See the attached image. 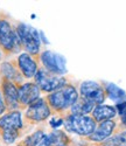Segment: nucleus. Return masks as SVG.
I'll return each instance as SVG.
<instances>
[{"mask_svg": "<svg viewBox=\"0 0 126 146\" xmlns=\"http://www.w3.org/2000/svg\"><path fill=\"white\" fill-rule=\"evenodd\" d=\"M80 98V95L76 88L72 86H64L63 88L49 94L47 97V101L49 106H52L55 111L63 112L69 110L71 106L76 103Z\"/></svg>", "mask_w": 126, "mask_h": 146, "instance_id": "obj_1", "label": "nucleus"}, {"mask_svg": "<svg viewBox=\"0 0 126 146\" xmlns=\"http://www.w3.org/2000/svg\"><path fill=\"white\" fill-rule=\"evenodd\" d=\"M64 129L69 133H74L81 137H89L91 136L97 123L94 120L91 116H76L69 113L64 118Z\"/></svg>", "mask_w": 126, "mask_h": 146, "instance_id": "obj_2", "label": "nucleus"}, {"mask_svg": "<svg viewBox=\"0 0 126 146\" xmlns=\"http://www.w3.org/2000/svg\"><path fill=\"white\" fill-rule=\"evenodd\" d=\"M17 35L20 40V43L25 47L29 54H37L40 50V33L32 26L26 23H20L17 28Z\"/></svg>", "mask_w": 126, "mask_h": 146, "instance_id": "obj_3", "label": "nucleus"}, {"mask_svg": "<svg viewBox=\"0 0 126 146\" xmlns=\"http://www.w3.org/2000/svg\"><path fill=\"white\" fill-rule=\"evenodd\" d=\"M41 62L48 72L56 76H62L67 72L66 57L52 50H44L41 56Z\"/></svg>", "mask_w": 126, "mask_h": 146, "instance_id": "obj_4", "label": "nucleus"}, {"mask_svg": "<svg viewBox=\"0 0 126 146\" xmlns=\"http://www.w3.org/2000/svg\"><path fill=\"white\" fill-rule=\"evenodd\" d=\"M80 95L81 98L88 101L95 106L103 104L106 97L104 88L95 81L83 82L80 87Z\"/></svg>", "mask_w": 126, "mask_h": 146, "instance_id": "obj_5", "label": "nucleus"}, {"mask_svg": "<svg viewBox=\"0 0 126 146\" xmlns=\"http://www.w3.org/2000/svg\"><path fill=\"white\" fill-rule=\"evenodd\" d=\"M35 84L39 87V89L52 94L67 86V81L62 76L53 75L47 70H39L35 75Z\"/></svg>", "mask_w": 126, "mask_h": 146, "instance_id": "obj_6", "label": "nucleus"}, {"mask_svg": "<svg viewBox=\"0 0 126 146\" xmlns=\"http://www.w3.org/2000/svg\"><path fill=\"white\" fill-rule=\"evenodd\" d=\"M0 44L7 50H15L21 44L17 32L12 29L6 20H0Z\"/></svg>", "mask_w": 126, "mask_h": 146, "instance_id": "obj_7", "label": "nucleus"}, {"mask_svg": "<svg viewBox=\"0 0 126 146\" xmlns=\"http://www.w3.org/2000/svg\"><path fill=\"white\" fill-rule=\"evenodd\" d=\"M49 116H50L49 104L47 103V101L42 98H39L34 103H32L26 111V117L34 121H42L47 119Z\"/></svg>", "mask_w": 126, "mask_h": 146, "instance_id": "obj_8", "label": "nucleus"}, {"mask_svg": "<svg viewBox=\"0 0 126 146\" xmlns=\"http://www.w3.org/2000/svg\"><path fill=\"white\" fill-rule=\"evenodd\" d=\"M19 102L26 105H31L40 98V89L35 83H25L18 89Z\"/></svg>", "mask_w": 126, "mask_h": 146, "instance_id": "obj_9", "label": "nucleus"}, {"mask_svg": "<svg viewBox=\"0 0 126 146\" xmlns=\"http://www.w3.org/2000/svg\"><path fill=\"white\" fill-rule=\"evenodd\" d=\"M115 127H116V123L113 120L102 121V123H99L96 126L92 135L89 136V140L95 141V143H103L104 140L111 137Z\"/></svg>", "mask_w": 126, "mask_h": 146, "instance_id": "obj_10", "label": "nucleus"}, {"mask_svg": "<svg viewBox=\"0 0 126 146\" xmlns=\"http://www.w3.org/2000/svg\"><path fill=\"white\" fill-rule=\"evenodd\" d=\"M18 64L23 74V76H26L27 78L35 77L36 72L39 71L37 69V64L35 62V60L28 54V53H22L19 58H18Z\"/></svg>", "mask_w": 126, "mask_h": 146, "instance_id": "obj_11", "label": "nucleus"}, {"mask_svg": "<svg viewBox=\"0 0 126 146\" xmlns=\"http://www.w3.org/2000/svg\"><path fill=\"white\" fill-rule=\"evenodd\" d=\"M22 127V118L19 111H12L0 117V129L4 130H20Z\"/></svg>", "mask_w": 126, "mask_h": 146, "instance_id": "obj_12", "label": "nucleus"}, {"mask_svg": "<svg viewBox=\"0 0 126 146\" xmlns=\"http://www.w3.org/2000/svg\"><path fill=\"white\" fill-rule=\"evenodd\" d=\"M117 116V110L116 108H113L111 105H97L95 106L94 111H92V118L94 120L98 121V123H102L105 120H112V118H115Z\"/></svg>", "mask_w": 126, "mask_h": 146, "instance_id": "obj_13", "label": "nucleus"}, {"mask_svg": "<svg viewBox=\"0 0 126 146\" xmlns=\"http://www.w3.org/2000/svg\"><path fill=\"white\" fill-rule=\"evenodd\" d=\"M3 89H4V98L7 103V105L11 109H17L19 106V94L18 89L12 82L5 81L3 83Z\"/></svg>", "mask_w": 126, "mask_h": 146, "instance_id": "obj_14", "label": "nucleus"}, {"mask_svg": "<svg viewBox=\"0 0 126 146\" xmlns=\"http://www.w3.org/2000/svg\"><path fill=\"white\" fill-rule=\"evenodd\" d=\"M104 90H105V95L111 101L116 102L117 104L126 102V92L121 88L116 86L115 83H106Z\"/></svg>", "mask_w": 126, "mask_h": 146, "instance_id": "obj_15", "label": "nucleus"}, {"mask_svg": "<svg viewBox=\"0 0 126 146\" xmlns=\"http://www.w3.org/2000/svg\"><path fill=\"white\" fill-rule=\"evenodd\" d=\"M94 109H95V105H92L91 103H89L83 98H78V101L71 106L70 113L76 116H86L90 112H92Z\"/></svg>", "mask_w": 126, "mask_h": 146, "instance_id": "obj_16", "label": "nucleus"}, {"mask_svg": "<svg viewBox=\"0 0 126 146\" xmlns=\"http://www.w3.org/2000/svg\"><path fill=\"white\" fill-rule=\"evenodd\" d=\"M103 146H126V131L113 135L103 141Z\"/></svg>", "mask_w": 126, "mask_h": 146, "instance_id": "obj_17", "label": "nucleus"}, {"mask_svg": "<svg viewBox=\"0 0 126 146\" xmlns=\"http://www.w3.org/2000/svg\"><path fill=\"white\" fill-rule=\"evenodd\" d=\"M1 71H3V74L5 75V77H6L9 82H11L12 80H15V81H20V80H21L20 75L18 74V71L14 69L13 66H12L11 63H8V62L3 63V66H1Z\"/></svg>", "mask_w": 126, "mask_h": 146, "instance_id": "obj_18", "label": "nucleus"}, {"mask_svg": "<svg viewBox=\"0 0 126 146\" xmlns=\"http://www.w3.org/2000/svg\"><path fill=\"white\" fill-rule=\"evenodd\" d=\"M43 137L44 133L42 131H36L23 140V146H37L39 143L43 139Z\"/></svg>", "mask_w": 126, "mask_h": 146, "instance_id": "obj_19", "label": "nucleus"}, {"mask_svg": "<svg viewBox=\"0 0 126 146\" xmlns=\"http://www.w3.org/2000/svg\"><path fill=\"white\" fill-rule=\"evenodd\" d=\"M17 130H4L3 131V139L6 144H13L18 138Z\"/></svg>", "mask_w": 126, "mask_h": 146, "instance_id": "obj_20", "label": "nucleus"}, {"mask_svg": "<svg viewBox=\"0 0 126 146\" xmlns=\"http://www.w3.org/2000/svg\"><path fill=\"white\" fill-rule=\"evenodd\" d=\"M63 123H64V119L61 118V117H53L52 119H50V126H52L53 129L60 127L61 125H63Z\"/></svg>", "mask_w": 126, "mask_h": 146, "instance_id": "obj_21", "label": "nucleus"}, {"mask_svg": "<svg viewBox=\"0 0 126 146\" xmlns=\"http://www.w3.org/2000/svg\"><path fill=\"white\" fill-rule=\"evenodd\" d=\"M37 146H53V143H52V139H50V136H44L43 139L39 143Z\"/></svg>", "mask_w": 126, "mask_h": 146, "instance_id": "obj_22", "label": "nucleus"}, {"mask_svg": "<svg viewBox=\"0 0 126 146\" xmlns=\"http://www.w3.org/2000/svg\"><path fill=\"white\" fill-rule=\"evenodd\" d=\"M5 110H6L5 102H4V100H3V95H1V92H0V115H3V113L5 112Z\"/></svg>", "mask_w": 126, "mask_h": 146, "instance_id": "obj_23", "label": "nucleus"}, {"mask_svg": "<svg viewBox=\"0 0 126 146\" xmlns=\"http://www.w3.org/2000/svg\"><path fill=\"white\" fill-rule=\"evenodd\" d=\"M120 116V120H121V124L123 125H125L126 126V110L121 113V115H119Z\"/></svg>", "mask_w": 126, "mask_h": 146, "instance_id": "obj_24", "label": "nucleus"}, {"mask_svg": "<svg viewBox=\"0 0 126 146\" xmlns=\"http://www.w3.org/2000/svg\"><path fill=\"white\" fill-rule=\"evenodd\" d=\"M58 146H68V145H58Z\"/></svg>", "mask_w": 126, "mask_h": 146, "instance_id": "obj_25", "label": "nucleus"}]
</instances>
